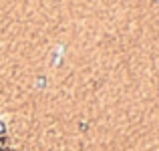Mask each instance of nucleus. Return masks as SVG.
Listing matches in <instances>:
<instances>
[{"instance_id":"f03ea898","label":"nucleus","mask_w":159,"mask_h":151,"mask_svg":"<svg viewBox=\"0 0 159 151\" xmlns=\"http://www.w3.org/2000/svg\"><path fill=\"white\" fill-rule=\"evenodd\" d=\"M0 149H6V139L4 137H0Z\"/></svg>"},{"instance_id":"f257e3e1","label":"nucleus","mask_w":159,"mask_h":151,"mask_svg":"<svg viewBox=\"0 0 159 151\" xmlns=\"http://www.w3.org/2000/svg\"><path fill=\"white\" fill-rule=\"evenodd\" d=\"M4 133H6V125L0 121V137H4Z\"/></svg>"}]
</instances>
